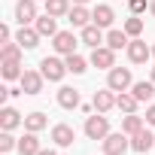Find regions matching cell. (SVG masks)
Returning a JSON list of instances; mask_svg holds the SVG:
<instances>
[{"label": "cell", "mask_w": 155, "mask_h": 155, "mask_svg": "<svg viewBox=\"0 0 155 155\" xmlns=\"http://www.w3.org/2000/svg\"><path fill=\"white\" fill-rule=\"evenodd\" d=\"M40 73L49 82H61L64 73H70V70H67V61H61V58H43L40 61Z\"/></svg>", "instance_id": "1"}, {"label": "cell", "mask_w": 155, "mask_h": 155, "mask_svg": "<svg viewBox=\"0 0 155 155\" xmlns=\"http://www.w3.org/2000/svg\"><path fill=\"white\" fill-rule=\"evenodd\" d=\"M107 134H110V122H107V113L88 116V122H85V137H88V140H104Z\"/></svg>", "instance_id": "2"}, {"label": "cell", "mask_w": 155, "mask_h": 155, "mask_svg": "<svg viewBox=\"0 0 155 155\" xmlns=\"http://www.w3.org/2000/svg\"><path fill=\"white\" fill-rule=\"evenodd\" d=\"M128 149H131V140H128L125 131L107 134V137H104V155H125Z\"/></svg>", "instance_id": "3"}, {"label": "cell", "mask_w": 155, "mask_h": 155, "mask_svg": "<svg viewBox=\"0 0 155 155\" xmlns=\"http://www.w3.org/2000/svg\"><path fill=\"white\" fill-rule=\"evenodd\" d=\"M131 85H134V79H131V70H128V67H113V70H110L107 88H113V91H128Z\"/></svg>", "instance_id": "4"}, {"label": "cell", "mask_w": 155, "mask_h": 155, "mask_svg": "<svg viewBox=\"0 0 155 155\" xmlns=\"http://www.w3.org/2000/svg\"><path fill=\"white\" fill-rule=\"evenodd\" d=\"M43 79H46V76H43L40 70H25L18 82H21V91H25V94H40V91H43Z\"/></svg>", "instance_id": "5"}, {"label": "cell", "mask_w": 155, "mask_h": 155, "mask_svg": "<svg viewBox=\"0 0 155 155\" xmlns=\"http://www.w3.org/2000/svg\"><path fill=\"white\" fill-rule=\"evenodd\" d=\"M52 46H55V52H58V55H64V58H67V55H73V52H76V37H73L70 31H58V34L52 37Z\"/></svg>", "instance_id": "6"}, {"label": "cell", "mask_w": 155, "mask_h": 155, "mask_svg": "<svg viewBox=\"0 0 155 155\" xmlns=\"http://www.w3.org/2000/svg\"><path fill=\"white\" fill-rule=\"evenodd\" d=\"M91 64H94L97 70H113V67H116V52H113L110 46H97V49L91 52Z\"/></svg>", "instance_id": "7"}, {"label": "cell", "mask_w": 155, "mask_h": 155, "mask_svg": "<svg viewBox=\"0 0 155 155\" xmlns=\"http://www.w3.org/2000/svg\"><path fill=\"white\" fill-rule=\"evenodd\" d=\"M37 18H40L37 15V0H18L15 3V21L18 25H31Z\"/></svg>", "instance_id": "8"}, {"label": "cell", "mask_w": 155, "mask_h": 155, "mask_svg": "<svg viewBox=\"0 0 155 155\" xmlns=\"http://www.w3.org/2000/svg\"><path fill=\"white\" fill-rule=\"evenodd\" d=\"M131 149H134V152H140V155H143V152H149V149H155V134H152V131H146V128H143V131H137V134L131 137Z\"/></svg>", "instance_id": "9"}, {"label": "cell", "mask_w": 155, "mask_h": 155, "mask_svg": "<svg viewBox=\"0 0 155 155\" xmlns=\"http://www.w3.org/2000/svg\"><path fill=\"white\" fill-rule=\"evenodd\" d=\"M15 43H18L21 49H37V46H40V31H37V28L21 25V31L15 34Z\"/></svg>", "instance_id": "10"}, {"label": "cell", "mask_w": 155, "mask_h": 155, "mask_svg": "<svg viewBox=\"0 0 155 155\" xmlns=\"http://www.w3.org/2000/svg\"><path fill=\"white\" fill-rule=\"evenodd\" d=\"M149 55H152V49H149L143 40H131V43H128V58H131V64H143Z\"/></svg>", "instance_id": "11"}, {"label": "cell", "mask_w": 155, "mask_h": 155, "mask_svg": "<svg viewBox=\"0 0 155 155\" xmlns=\"http://www.w3.org/2000/svg\"><path fill=\"white\" fill-rule=\"evenodd\" d=\"M91 107H94L97 113H110V110L116 107V94H113V88L94 91V101H91Z\"/></svg>", "instance_id": "12"}, {"label": "cell", "mask_w": 155, "mask_h": 155, "mask_svg": "<svg viewBox=\"0 0 155 155\" xmlns=\"http://www.w3.org/2000/svg\"><path fill=\"white\" fill-rule=\"evenodd\" d=\"M113 18H116V12H113V6H107V3L94 6V12H91V25H97V28H110Z\"/></svg>", "instance_id": "13"}, {"label": "cell", "mask_w": 155, "mask_h": 155, "mask_svg": "<svg viewBox=\"0 0 155 155\" xmlns=\"http://www.w3.org/2000/svg\"><path fill=\"white\" fill-rule=\"evenodd\" d=\"M25 119H21V113L18 110H12V107H3V110H0V128H3V131H12L15 125H21Z\"/></svg>", "instance_id": "14"}, {"label": "cell", "mask_w": 155, "mask_h": 155, "mask_svg": "<svg viewBox=\"0 0 155 155\" xmlns=\"http://www.w3.org/2000/svg\"><path fill=\"white\" fill-rule=\"evenodd\" d=\"M101 31H104V28H97V25H85V28H82V43H85V46H91V49H97V46L107 40Z\"/></svg>", "instance_id": "15"}, {"label": "cell", "mask_w": 155, "mask_h": 155, "mask_svg": "<svg viewBox=\"0 0 155 155\" xmlns=\"http://www.w3.org/2000/svg\"><path fill=\"white\" fill-rule=\"evenodd\" d=\"M52 140H55L58 146H73L76 134H73V128H70V125H55V128H52Z\"/></svg>", "instance_id": "16"}, {"label": "cell", "mask_w": 155, "mask_h": 155, "mask_svg": "<svg viewBox=\"0 0 155 155\" xmlns=\"http://www.w3.org/2000/svg\"><path fill=\"white\" fill-rule=\"evenodd\" d=\"M131 91H134V97H137L140 104H146V101L155 97V82H152V79H149V82H134Z\"/></svg>", "instance_id": "17"}, {"label": "cell", "mask_w": 155, "mask_h": 155, "mask_svg": "<svg viewBox=\"0 0 155 155\" xmlns=\"http://www.w3.org/2000/svg\"><path fill=\"white\" fill-rule=\"evenodd\" d=\"M116 107H119L122 113H137L140 101L134 97V91H119V94H116Z\"/></svg>", "instance_id": "18"}, {"label": "cell", "mask_w": 155, "mask_h": 155, "mask_svg": "<svg viewBox=\"0 0 155 155\" xmlns=\"http://www.w3.org/2000/svg\"><path fill=\"white\" fill-rule=\"evenodd\" d=\"M18 152H21V155H40V140H37L34 131H28V134L18 140Z\"/></svg>", "instance_id": "19"}, {"label": "cell", "mask_w": 155, "mask_h": 155, "mask_svg": "<svg viewBox=\"0 0 155 155\" xmlns=\"http://www.w3.org/2000/svg\"><path fill=\"white\" fill-rule=\"evenodd\" d=\"M67 21H70L73 28H85V25L91 21V12H88L85 6H73V9L67 12Z\"/></svg>", "instance_id": "20"}, {"label": "cell", "mask_w": 155, "mask_h": 155, "mask_svg": "<svg viewBox=\"0 0 155 155\" xmlns=\"http://www.w3.org/2000/svg\"><path fill=\"white\" fill-rule=\"evenodd\" d=\"M34 28L40 31V37H55V34H58V28H55V15H49V12L40 15V18L34 21Z\"/></svg>", "instance_id": "21"}, {"label": "cell", "mask_w": 155, "mask_h": 155, "mask_svg": "<svg viewBox=\"0 0 155 155\" xmlns=\"http://www.w3.org/2000/svg\"><path fill=\"white\" fill-rule=\"evenodd\" d=\"M122 131H125L128 137H134L137 131H143V116H137V113H125V119H122Z\"/></svg>", "instance_id": "22"}, {"label": "cell", "mask_w": 155, "mask_h": 155, "mask_svg": "<svg viewBox=\"0 0 155 155\" xmlns=\"http://www.w3.org/2000/svg\"><path fill=\"white\" fill-rule=\"evenodd\" d=\"M58 104L64 110H76V107H79V91H76V88H61L58 91Z\"/></svg>", "instance_id": "23"}, {"label": "cell", "mask_w": 155, "mask_h": 155, "mask_svg": "<svg viewBox=\"0 0 155 155\" xmlns=\"http://www.w3.org/2000/svg\"><path fill=\"white\" fill-rule=\"evenodd\" d=\"M128 43H131V40H128V34H125V31H110V34H107V46H110L113 52L128 49Z\"/></svg>", "instance_id": "24"}, {"label": "cell", "mask_w": 155, "mask_h": 155, "mask_svg": "<svg viewBox=\"0 0 155 155\" xmlns=\"http://www.w3.org/2000/svg\"><path fill=\"white\" fill-rule=\"evenodd\" d=\"M46 125H49V119H46L43 113H31V116H25V128H28V131H34V134H40Z\"/></svg>", "instance_id": "25"}, {"label": "cell", "mask_w": 155, "mask_h": 155, "mask_svg": "<svg viewBox=\"0 0 155 155\" xmlns=\"http://www.w3.org/2000/svg\"><path fill=\"white\" fill-rule=\"evenodd\" d=\"M46 12L55 15V18L67 15V12H70V0H46Z\"/></svg>", "instance_id": "26"}, {"label": "cell", "mask_w": 155, "mask_h": 155, "mask_svg": "<svg viewBox=\"0 0 155 155\" xmlns=\"http://www.w3.org/2000/svg\"><path fill=\"white\" fill-rule=\"evenodd\" d=\"M64 61H67V70H70V73H76V76L88 70V67H85V58H82V55H76V52H73V55H67Z\"/></svg>", "instance_id": "27"}, {"label": "cell", "mask_w": 155, "mask_h": 155, "mask_svg": "<svg viewBox=\"0 0 155 155\" xmlns=\"http://www.w3.org/2000/svg\"><path fill=\"white\" fill-rule=\"evenodd\" d=\"M21 73H25V70H21L18 61H3V79H9V82H12V79H21Z\"/></svg>", "instance_id": "28"}, {"label": "cell", "mask_w": 155, "mask_h": 155, "mask_svg": "<svg viewBox=\"0 0 155 155\" xmlns=\"http://www.w3.org/2000/svg\"><path fill=\"white\" fill-rule=\"evenodd\" d=\"M0 58H3V61H21V46L18 43H3Z\"/></svg>", "instance_id": "29"}, {"label": "cell", "mask_w": 155, "mask_h": 155, "mask_svg": "<svg viewBox=\"0 0 155 155\" xmlns=\"http://www.w3.org/2000/svg\"><path fill=\"white\" fill-rule=\"evenodd\" d=\"M125 34H128V37H140V34H143V18L131 15V18L125 21Z\"/></svg>", "instance_id": "30"}, {"label": "cell", "mask_w": 155, "mask_h": 155, "mask_svg": "<svg viewBox=\"0 0 155 155\" xmlns=\"http://www.w3.org/2000/svg\"><path fill=\"white\" fill-rule=\"evenodd\" d=\"M12 149H18V143H15V137L9 131H3L0 134V152H12Z\"/></svg>", "instance_id": "31"}, {"label": "cell", "mask_w": 155, "mask_h": 155, "mask_svg": "<svg viewBox=\"0 0 155 155\" xmlns=\"http://www.w3.org/2000/svg\"><path fill=\"white\" fill-rule=\"evenodd\" d=\"M128 6H131V12L137 15V12H143V9H146V0H128Z\"/></svg>", "instance_id": "32"}, {"label": "cell", "mask_w": 155, "mask_h": 155, "mask_svg": "<svg viewBox=\"0 0 155 155\" xmlns=\"http://www.w3.org/2000/svg\"><path fill=\"white\" fill-rule=\"evenodd\" d=\"M146 125H152V128H155V104L146 110Z\"/></svg>", "instance_id": "33"}, {"label": "cell", "mask_w": 155, "mask_h": 155, "mask_svg": "<svg viewBox=\"0 0 155 155\" xmlns=\"http://www.w3.org/2000/svg\"><path fill=\"white\" fill-rule=\"evenodd\" d=\"M9 37H12V31L3 25V28H0V40H3V43H9Z\"/></svg>", "instance_id": "34"}, {"label": "cell", "mask_w": 155, "mask_h": 155, "mask_svg": "<svg viewBox=\"0 0 155 155\" xmlns=\"http://www.w3.org/2000/svg\"><path fill=\"white\" fill-rule=\"evenodd\" d=\"M40 155H58L55 149H40Z\"/></svg>", "instance_id": "35"}, {"label": "cell", "mask_w": 155, "mask_h": 155, "mask_svg": "<svg viewBox=\"0 0 155 155\" xmlns=\"http://www.w3.org/2000/svg\"><path fill=\"white\" fill-rule=\"evenodd\" d=\"M70 3H76V6H85V3H88V0H70Z\"/></svg>", "instance_id": "36"}, {"label": "cell", "mask_w": 155, "mask_h": 155, "mask_svg": "<svg viewBox=\"0 0 155 155\" xmlns=\"http://www.w3.org/2000/svg\"><path fill=\"white\" fill-rule=\"evenodd\" d=\"M149 12H152V15H155V0H152V3H149Z\"/></svg>", "instance_id": "37"}, {"label": "cell", "mask_w": 155, "mask_h": 155, "mask_svg": "<svg viewBox=\"0 0 155 155\" xmlns=\"http://www.w3.org/2000/svg\"><path fill=\"white\" fill-rule=\"evenodd\" d=\"M152 82H155V67H152Z\"/></svg>", "instance_id": "38"}, {"label": "cell", "mask_w": 155, "mask_h": 155, "mask_svg": "<svg viewBox=\"0 0 155 155\" xmlns=\"http://www.w3.org/2000/svg\"><path fill=\"white\" fill-rule=\"evenodd\" d=\"M152 55H155V46H152Z\"/></svg>", "instance_id": "39"}]
</instances>
